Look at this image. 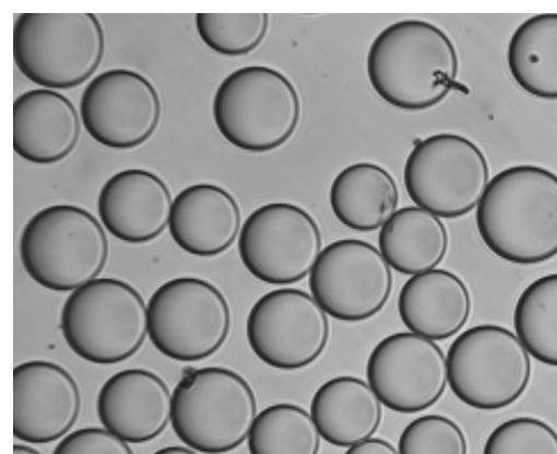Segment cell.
Wrapping results in <instances>:
<instances>
[{
    "label": "cell",
    "mask_w": 557,
    "mask_h": 454,
    "mask_svg": "<svg viewBox=\"0 0 557 454\" xmlns=\"http://www.w3.org/2000/svg\"><path fill=\"white\" fill-rule=\"evenodd\" d=\"M476 226L486 248L516 265L557 256V175L535 165L498 173L478 205Z\"/></svg>",
    "instance_id": "obj_1"
},
{
    "label": "cell",
    "mask_w": 557,
    "mask_h": 454,
    "mask_svg": "<svg viewBox=\"0 0 557 454\" xmlns=\"http://www.w3.org/2000/svg\"><path fill=\"white\" fill-rule=\"evenodd\" d=\"M458 73L453 41L426 22L405 21L387 27L369 51L368 75L373 89L400 110L436 106L456 86Z\"/></svg>",
    "instance_id": "obj_2"
},
{
    "label": "cell",
    "mask_w": 557,
    "mask_h": 454,
    "mask_svg": "<svg viewBox=\"0 0 557 454\" xmlns=\"http://www.w3.org/2000/svg\"><path fill=\"white\" fill-rule=\"evenodd\" d=\"M110 253L96 216L77 205H52L25 227L21 256L26 272L40 286L57 292L76 291L97 280Z\"/></svg>",
    "instance_id": "obj_3"
},
{
    "label": "cell",
    "mask_w": 557,
    "mask_h": 454,
    "mask_svg": "<svg viewBox=\"0 0 557 454\" xmlns=\"http://www.w3.org/2000/svg\"><path fill=\"white\" fill-rule=\"evenodd\" d=\"M212 111L226 141L243 151L262 153L283 147L295 135L301 101L285 75L269 67L249 66L222 81Z\"/></svg>",
    "instance_id": "obj_4"
},
{
    "label": "cell",
    "mask_w": 557,
    "mask_h": 454,
    "mask_svg": "<svg viewBox=\"0 0 557 454\" xmlns=\"http://www.w3.org/2000/svg\"><path fill=\"white\" fill-rule=\"evenodd\" d=\"M257 417V399L237 373L222 367L189 371L172 400V425L189 447L222 454L238 447Z\"/></svg>",
    "instance_id": "obj_5"
},
{
    "label": "cell",
    "mask_w": 557,
    "mask_h": 454,
    "mask_svg": "<svg viewBox=\"0 0 557 454\" xmlns=\"http://www.w3.org/2000/svg\"><path fill=\"white\" fill-rule=\"evenodd\" d=\"M104 55V33L94 14H23L14 28V58L30 81L67 90L85 84Z\"/></svg>",
    "instance_id": "obj_6"
},
{
    "label": "cell",
    "mask_w": 557,
    "mask_h": 454,
    "mask_svg": "<svg viewBox=\"0 0 557 454\" xmlns=\"http://www.w3.org/2000/svg\"><path fill=\"white\" fill-rule=\"evenodd\" d=\"M62 331L69 346L85 361L117 364L143 346L148 335V308L131 285L97 279L69 298Z\"/></svg>",
    "instance_id": "obj_7"
},
{
    "label": "cell",
    "mask_w": 557,
    "mask_h": 454,
    "mask_svg": "<svg viewBox=\"0 0 557 454\" xmlns=\"http://www.w3.org/2000/svg\"><path fill=\"white\" fill-rule=\"evenodd\" d=\"M448 382L470 407L505 408L527 390L531 379L529 352L507 328L475 326L461 333L447 355Z\"/></svg>",
    "instance_id": "obj_8"
},
{
    "label": "cell",
    "mask_w": 557,
    "mask_h": 454,
    "mask_svg": "<svg viewBox=\"0 0 557 454\" xmlns=\"http://www.w3.org/2000/svg\"><path fill=\"white\" fill-rule=\"evenodd\" d=\"M230 328L227 301L208 281L174 279L161 286L149 301V338L169 358L205 360L222 348Z\"/></svg>",
    "instance_id": "obj_9"
},
{
    "label": "cell",
    "mask_w": 557,
    "mask_h": 454,
    "mask_svg": "<svg viewBox=\"0 0 557 454\" xmlns=\"http://www.w3.org/2000/svg\"><path fill=\"white\" fill-rule=\"evenodd\" d=\"M411 200L444 218L470 213L490 184V167L482 150L455 134H440L420 141L405 166Z\"/></svg>",
    "instance_id": "obj_10"
},
{
    "label": "cell",
    "mask_w": 557,
    "mask_h": 454,
    "mask_svg": "<svg viewBox=\"0 0 557 454\" xmlns=\"http://www.w3.org/2000/svg\"><path fill=\"white\" fill-rule=\"evenodd\" d=\"M322 245L320 227L310 213L296 204L274 202L247 217L238 252L256 279L272 286H290L312 274Z\"/></svg>",
    "instance_id": "obj_11"
},
{
    "label": "cell",
    "mask_w": 557,
    "mask_h": 454,
    "mask_svg": "<svg viewBox=\"0 0 557 454\" xmlns=\"http://www.w3.org/2000/svg\"><path fill=\"white\" fill-rule=\"evenodd\" d=\"M247 340L270 367L298 370L317 362L327 348V314L313 297L298 289L274 290L260 298L247 319Z\"/></svg>",
    "instance_id": "obj_12"
},
{
    "label": "cell",
    "mask_w": 557,
    "mask_h": 454,
    "mask_svg": "<svg viewBox=\"0 0 557 454\" xmlns=\"http://www.w3.org/2000/svg\"><path fill=\"white\" fill-rule=\"evenodd\" d=\"M391 266L373 245L342 240L321 254L310 277L311 292L324 312L345 323L376 316L391 299Z\"/></svg>",
    "instance_id": "obj_13"
},
{
    "label": "cell",
    "mask_w": 557,
    "mask_h": 454,
    "mask_svg": "<svg viewBox=\"0 0 557 454\" xmlns=\"http://www.w3.org/2000/svg\"><path fill=\"white\" fill-rule=\"evenodd\" d=\"M367 373L381 402L404 414L433 406L448 382L447 358L442 349L413 332L382 340L370 355Z\"/></svg>",
    "instance_id": "obj_14"
},
{
    "label": "cell",
    "mask_w": 557,
    "mask_h": 454,
    "mask_svg": "<svg viewBox=\"0 0 557 454\" xmlns=\"http://www.w3.org/2000/svg\"><path fill=\"white\" fill-rule=\"evenodd\" d=\"M81 113L88 134L117 150L146 142L161 119L162 105L153 85L129 70H111L86 88Z\"/></svg>",
    "instance_id": "obj_15"
},
{
    "label": "cell",
    "mask_w": 557,
    "mask_h": 454,
    "mask_svg": "<svg viewBox=\"0 0 557 454\" xmlns=\"http://www.w3.org/2000/svg\"><path fill=\"white\" fill-rule=\"evenodd\" d=\"M14 433L29 443H49L76 424L82 395L72 375L58 364L34 361L14 370Z\"/></svg>",
    "instance_id": "obj_16"
},
{
    "label": "cell",
    "mask_w": 557,
    "mask_h": 454,
    "mask_svg": "<svg viewBox=\"0 0 557 454\" xmlns=\"http://www.w3.org/2000/svg\"><path fill=\"white\" fill-rule=\"evenodd\" d=\"M172 205L166 184L158 175L138 168L111 177L98 201L106 229L129 244H144L160 237L170 222Z\"/></svg>",
    "instance_id": "obj_17"
},
{
    "label": "cell",
    "mask_w": 557,
    "mask_h": 454,
    "mask_svg": "<svg viewBox=\"0 0 557 454\" xmlns=\"http://www.w3.org/2000/svg\"><path fill=\"white\" fill-rule=\"evenodd\" d=\"M173 396L165 382L146 369H126L111 377L98 399L107 430L125 442L144 443L160 436L172 418Z\"/></svg>",
    "instance_id": "obj_18"
},
{
    "label": "cell",
    "mask_w": 557,
    "mask_h": 454,
    "mask_svg": "<svg viewBox=\"0 0 557 454\" xmlns=\"http://www.w3.org/2000/svg\"><path fill=\"white\" fill-rule=\"evenodd\" d=\"M173 241L186 253L214 257L226 252L240 229V211L225 189L196 184L181 191L170 215Z\"/></svg>",
    "instance_id": "obj_19"
},
{
    "label": "cell",
    "mask_w": 557,
    "mask_h": 454,
    "mask_svg": "<svg viewBox=\"0 0 557 454\" xmlns=\"http://www.w3.org/2000/svg\"><path fill=\"white\" fill-rule=\"evenodd\" d=\"M81 122L74 104L50 89H37L14 103V149L36 164L67 157L78 143Z\"/></svg>",
    "instance_id": "obj_20"
},
{
    "label": "cell",
    "mask_w": 557,
    "mask_h": 454,
    "mask_svg": "<svg viewBox=\"0 0 557 454\" xmlns=\"http://www.w3.org/2000/svg\"><path fill=\"white\" fill-rule=\"evenodd\" d=\"M471 310V294L466 283L446 270L413 276L403 287L398 300L405 326L432 341L456 336L467 325Z\"/></svg>",
    "instance_id": "obj_21"
},
{
    "label": "cell",
    "mask_w": 557,
    "mask_h": 454,
    "mask_svg": "<svg viewBox=\"0 0 557 454\" xmlns=\"http://www.w3.org/2000/svg\"><path fill=\"white\" fill-rule=\"evenodd\" d=\"M311 415L327 442L350 447L375 434L382 423L383 407L377 394L364 380L341 376L329 380L317 391Z\"/></svg>",
    "instance_id": "obj_22"
},
{
    "label": "cell",
    "mask_w": 557,
    "mask_h": 454,
    "mask_svg": "<svg viewBox=\"0 0 557 454\" xmlns=\"http://www.w3.org/2000/svg\"><path fill=\"white\" fill-rule=\"evenodd\" d=\"M330 197L334 214L345 226L358 232H373L396 213L399 191L389 172L364 162L342 171Z\"/></svg>",
    "instance_id": "obj_23"
},
{
    "label": "cell",
    "mask_w": 557,
    "mask_h": 454,
    "mask_svg": "<svg viewBox=\"0 0 557 454\" xmlns=\"http://www.w3.org/2000/svg\"><path fill=\"white\" fill-rule=\"evenodd\" d=\"M379 243L392 268L413 277L435 270L442 264L449 238L438 216L420 206H407L382 227Z\"/></svg>",
    "instance_id": "obj_24"
},
{
    "label": "cell",
    "mask_w": 557,
    "mask_h": 454,
    "mask_svg": "<svg viewBox=\"0 0 557 454\" xmlns=\"http://www.w3.org/2000/svg\"><path fill=\"white\" fill-rule=\"evenodd\" d=\"M507 62L523 91L557 100V14L536 15L521 24L509 41Z\"/></svg>",
    "instance_id": "obj_25"
},
{
    "label": "cell",
    "mask_w": 557,
    "mask_h": 454,
    "mask_svg": "<svg viewBox=\"0 0 557 454\" xmlns=\"http://www.w3.org/2000/svg\"><path fill=\"white\" fill-rule=\"evenodd\" d=\"M321 433L304 407L278 403L264 408L248 437L250 454H319Z\"/></svg>",
    "instance_id": "obj_26"
},
{
    "label": "cell",
    "mask_w": 557,
    "mask_h": 454,
    "mask_svg": "<svg viewBox=\"0 0 557 454\" xmlns=\"http://www.w3.org/2000/svg\"><path fill=\"white\" fill-rule=\"evenodd\" d=\"M513 325L529 354L557 367V274L535 280L521 293Z\"/></svg>",
    "instance_id": "obj_27"
},
{
    "label": "cell",
    "mask_w": 557,
    "mask_h": 454,
    "mask_svg": "<svg viewBox=\"0 0 557 454\" xmlns=\"http://www.w3.org/2000/svg\"><path fill=\"white\" fill-rule=\"evenodd\" d=\"M196 28L203 43L218 54L243 56L255 51L269 28L268 14H197Z\"/></svg>",
    "instance_id": "obj_28"
},
{
    "label": "cell",
    "mask_w": 557,
    "mask_h": 454,
    "mask_svg": "<svg viewBox=\"0 0 557 454\" xmlns=\"http://www.w3.org/2000/svg\"><path fill=\"white\" fill-rule=\"evenodd\" d=\"M483 454H557V432L537 418H512L492 431Z\"/></svg>",
    "instance_id": "obj_29"
},
{
    "label": "cell",
    "mask_w": 557,
    "mask_h": 454,
    "mask_svg": "<svg viewBox=\"0 0 557 454\" xmlns=\"http://www.w3.org/2000/svg\"><path fill=\"white\" fill-rule=\"evenodd\" d=\"M399 454H468V442L453 419L425 415L405 428L399 439Z\"/></svg>",
    "instance_id": "obj_30"
},
{
    "label": "cell",
    "mask_w": 557,
    "mask_h": 454,
    "mask_svg": "<svg viewBox=\"0 0 557 454\" xmlns=\"http://www.w3.org/2000/svg\"><path fill=\"white\" fill-rule=\"evenodd\" d=\"M53 454H134L129 445L101 428H84L69 434Z\"/></svg>",
    "instance_id": "obj_31"
},
{
    "label": "cell",
    "mask_w": 557,
    "mask_h": 454,
    "mask_svg": "<svg viewBox=\"0 0 557 454\" xmlns=\"http://www.w3.org/2000/svg\"><path fill=\"white\" fill-rule=\"evenodd\" d=\"M346 454H399V451L384 439L371 438L350 446Z\"/></svg>",
    "instance_id": "obj_32"
},
{
    "label": "cell",
    "mask_w": 557,
    "mask_h": 454,
    "mask_svg": "<svg viewBox=\"0 0 557 454\" xmlns=\"http://www.w3.org/2000/svg\"><path fill=\"white\" fill-rule=\"evenodd\" d=\"M153 454H198L195 451L184 446H166L158 450Z\"/></svg>",
    "instance_id": "obj_33"
},
{
    "label": "cell",
    "mask_w": 557,
    "mask_h": 454,
    "mask_svg": "<svg viewBox=\"0 0 557 454\" xmlns=\"http://www.w3.org/2000/svg\"><path fill=\"white\" fill-rule=\"evenodd\" d=\"M14 454H41V453L34 447H30L27 445H22V444H16L14 446Z\"/></svg>",
    "instance_id": "obj_34"
}]
</instances>
